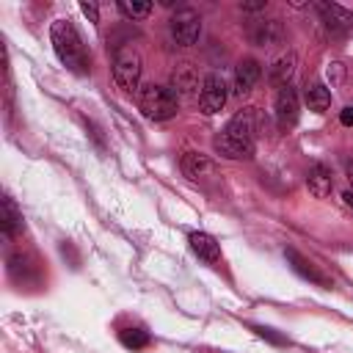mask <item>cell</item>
Masks as SVG:
<instances>
[{"mask_svg": "<svg viewBox=\"0 0 353 353\" xmlns=\"http://www.w3.org/2000/svg\"><path fill=\"white\" fill-rule=\"evenodd\" d=\"M50 41H52V50H55L58 61H61L66 69H72V72H77V74H85V72H88L91 58H88V52H85V44H83L77 28H74L69 19H55V22L50 25Z\"/></svg>", "mask_w": 353, "mask_h": 353, "instance_id": "1", "label": "cell"}, {"mask_svg": "<svg viewBox=\"0 0 353 353\" xmlns=\"http://www.w3.org/2000/svg\"><path fill=\"white\" fill-rule=\"evenodd\" d=\"M138 105H141V110H143V116L149 121H168L179 110L176 94L171 88H165V85H154V83H149V85L141 88Z\"/></svg>", "mask_w": 353, "mask_h": 353, "instance_id": "2", "label": "cell"}, {"mask_svg": "<svg viewBox=\"0 0 353 353\" xmlns=\"http://www.w3.org/2000/svg\"><path fill=\"white\" fill-rule=\"evenodd\" d=\"M141 55L135 50H119L113 58V80L121 91L132 94L141 88Z\"/></svg>", "mask_w": 353, "mask_h": 353, "instance_id": "3", "label": "cell"}, {"mask_svg": "<svg viewBox=\"0 0 353 353\" xmlns=\"http://www.w3.org/2000/svg\"><path fill=\"white\" fill-rule=\"evenodd\" d=\"M171 36L176 44L182 47H193L201 36V19L196 11L190 8H179L174 17H171Z\"/></svg>", "mask_w": 353, "mask_h": 353, "instance_id": "4", "label": "cell"}, {"mask_svg": "<svg viewBox=\"0 0 353 353\" xmlns=\"http://www.w3.org/2000/svg\"><path fill=\"white\" fill-rule=\"evenodd\" d=\"M226 97H229V91H226V80L221 77V74H207L204 77V83H201V94H199V108L207 113V116H212V113H221L223 110V105H226Z\"/></svg>", "mask_w": 353, "mask_h": 353, "instance_id": "5", "label": "cell"}, {"mask_svg": "<svg viewBox=\"0 0 353 353\" xmlns=\"http://www.w3.org/2000/svg\"><path fill=\"white\" fill-rule=\"evenodd\" d=\"M298 113H301L298 91L287 83V85H281V88H279V94H276V121H279V127H281V130L295 127Z\"/></svg>", "mask_w": 353, "mask_h": 353, "instance_id": "6", "label": "cell"}, {"mask_svg": "<svg viewBox=\"0 0 353 353\" xmlns=\"http://www.w3.org/2000/svg\"><path fill=\"white\" fill-rule=\"evenodd\" d=\"M223 132H226L232 141H240V143H245V146H256V143H254V132H256V113H254V108H245V110L234 113V116L229 119V124L223 127Z\"/></svg>", "mask_w": 353, "mask_h": 353, "instance_id": "7", "label": "cell"}, {"mask_svg": "<svg viewBox=\"0 0 353 353\" xmlns=\"http://www.w3.org/2000/svg\"><path fill=\"white\" fill-rule=\"evenodd\" d=\"M284 256H287V262L292 265V270H295V273H301L303 279H309L312 284L325 287V290L331 287V279H328L323 270H317V268H314V265H312L301 251H295V248H284Z\"/></svg>", "mask_w": 353, "mask_h": 353, "instance_id": "8", "label": "cell"}, {"mask_svg": "<svg viewBox=\"0 0 353 353\" xmlns=\"http://www.w3.org/2000/svg\"><path fill=\"white\" fill-rule=\"evenodd\" d=\"M317 11H320V17H323V25H325L334 36L345 33V30L353 25V14L345 11V8L336 6V3H317Z\"/></svg>", "mask_w": 353, "mask_h": 353, "instance_id": "9", "label": "cell"}, {"mask_svg": "<svg viewBox=\"0 0 353 353\" xmlns=\"http://www.w3.org/2000/svg\"><path fill=\"white\" fill-rule=\"evenodd\" d=\"M179 165H182V174H185L188 179H193V182L207 179V176H212V174H215L212 160H210L207 154H201V152H185Z\"/></svg>", "mask_w": 353, "mask_h": 353, "instance_id": "10", "label": "cell"}, {"mask_svg": "<svg viewBox=\"0 0 353 353\" xmlns=\"http://www.w3.org/2000/svg\"><path fill=\"white\" fill-rule=\"evenodd\" d=\"M306 188L314 199H325L334 188V176H331V168L323 165V163H312L309 171H306Z\"/></svg>", "mask_w": 353, "mask_h": 353, "instance_id": "11", "label": "cell"}, {"mask_svg": "<svg viewBox=\"0 0 353 353\" xmlns=\"http://www.w3.org/2000/svg\"><path fill=\"white\" fill-rule=\"evenodd\" d=\"M188 243H190L193 254H196L201 262L215 265V262L221 259V245H218V240H215L212 234H207V232H190V234H188Z\"/></svg>", "mask_w": 353, "mask_h": 353, "instance_id": "12", "label": "cell"}, {"mask_svg": "<svg viewBox=\"0 0 353 353\" xmlns=\"http://www.w3.org/2000/svg\"><path fill=\"white\" fill-rule=\"evenodd\" d=\"M212 149L221 154V157H229V160H248V157H254V149L256 146H245V143H240V141H232L223 130L212 138Z\"/></svg>", "mask_w": 353, "mask_h": 353, "instance_id": "13", "label": "cell"}, {"mask_svg": "<svg viewBox=\"0 0 353 353\" xmlns=\"http://www.w3.org/2000/svg\"><path fill=\"white\" fill-rule=\"evenodd\" d=\"M248 36L256 47H270V44H279L284 39V30H281L279 19H268V22H254Z\"/></svg>", "mask_w": 353, "mask_h": 353, "instance_id": "14", "label": "cell"}, {"mask_svg": "<svg viewBox=\"0 0 353 353\" xmlns=\"http://www.w3.org/2000/svg\"><path fill=\"white\" fill-rule=\"evenodd\" d=\"M259 74H262V69H259V63H256L254 58L240 61V63H237V69H234V91H237L240 97H243V94H248V91L256 85Z\"/></svg>", "mask_w": 353, "mask_h": 353, "instance_id": "15", "label": "cell"}, {"mask_svg": "<svg viewBox=\"0 0 353 353\" xmlns=\"http://www.w3.org/2000/svg\"><path fill=\"white\" fill-rule=\"evenodd\" d=\"M306 105H309V110H314V113L328 110V105H331V91H328L323 83L306 85Z\"/></svg>", "mask_w": 353, "mask_h": 353, "instance_id": "16", "label": "cell"}, {"mask_svg": "<svg viewBox=\"0 0 353 353\" xmlns=\"http://www.w3.org/2000/svg\"><path fill=\"white\" fill-rule=\"evenodd\" d=\"M3 232H6V237H14L19 229H22V212L17 210V204H14V199L11 196H6L3 199Z\"/></svg>", "mask_w": 353, "mask_h": 353, "instance_id": "17", "label": "cell"}, {"mask_svg": "<svg viewBox=\"0 0 353 353\" xmlns=\"http://www.w3.org/2000/svg\"><path fill=\"white\" fill-rule=\"evenodd\" d=\"M292 66H295V55H292V52L281 55V58L270 66V83H276V85H287V77L292 74Z\"/></svg>", "mask_w": 353, "mask_h": 353, "instance_id": "18", "label": "cell"}, {"mask_svg": "<svg viewBox=\"0 0 353 353\" xmlns=\"http://www.w3.org/2000/svg\"><path fill=\"white\" fill-rule=\"evenodd\" d=\"M119 339L124 347H132V350H141L149 345V334L143 328H121L119 331Z\"/></svg>", "mask_w": 353, "mask_h": 353, "instance_id": "19", "label": "cell"}, {"mask_svg": "<svg viewBox=\"0 0 353 353\" xmlns=\"http://www.w3.org/2000/svg\"><path fill=\"white\" fill-rule=\"evenodd\" d=\"M152 3H127V0H121L119 3V11L127 17V19H146L149 14H152Z\"/></svg>", "mask_w": 353, "mask_h": 353, "instance_id": "20", "label": "cell"}, {"mask_svg": "<svg viewBox=\"0 0 353 353\" xmlns=\"http://www.w3.org/2000/svg\"><path fill=\"white\" fill-rule=\"evenodd\" d=\"M254 331H256L259 336H268V339H270V342H276V345H284V342H287L284 336H276V334H273V328H262V325H256Z\"/></svg>", "mask_w": 353, "mask_h": 353, "instance_id": "21", "label": "cell"}, {"mask_svg": "<svg viewBox=\"0 0 353 353\" xmlns=\"http://www.w3.org/2000/svg\"><path fill=\"white\" fill-rule=\"evenodd\" d=\"M80 11H83V14H85L91 22H97V19H99V8H97L94 3H83V6H80Z\"/></svg>", "mask_w": 353, "mask_h": 353, "instance_id": "22", "label": "cell"}, {"mask_svg": "<svg viewBox=\"0 0 353 353\" xmlns=\"http://www.w3.org/2000/svg\"><path fill=\"white\" fill-rule=\"evenodd\" d=\"M339 121H342L345 127H353V105L342 108V113H339Z\"/></svg>", "mask_w": 353, "mask_h": 353, "instance_id": "23", "label": "cell"}, {"mask_svg": "<svg viewBox=\"0 0 353 353\" xmlns=\"http://www.w3.org/2000/svg\"><path fill=\"white\" fill-rule=\"evenodd\" d=\"M243 8L245 11H259V8H265V3H243Z\"/></svg>", "mask_w": 353, "mask_h": 353, "instance_id": "24", "label": "cell"}, {"mask_svg": "<svg viewBox=\"0 0 353 353\" xmlns=\"http://www.w3.org/2000/svg\"><path fill=\"white\" fill-rule=\"evenodd\" d=\"M342 199H345V204L353 210V190H345V193H342Z\"/></svg>", "mask_w": 353, "mask_h": 353, "instance_id": "25", "label": "cell"}, {"mask_svg": "<svg viewBox=\"0 0 353 353\" xmlns=\"http://www.w3.org/2000/svg\"><path fill=\"white\" fill-rule=\"evenodd\" d=\"M347 179H350V185H353V160L347 163Z\"/></svg>", "mask_w": 353, "mask_h": 353, "instance_id": "26", "label": "cell"}]
</instances>
